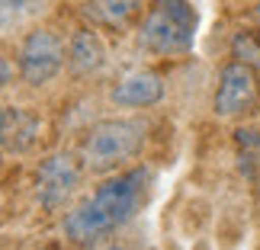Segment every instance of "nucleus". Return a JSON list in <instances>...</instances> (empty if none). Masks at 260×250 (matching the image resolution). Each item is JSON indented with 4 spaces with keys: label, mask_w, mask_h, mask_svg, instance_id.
I'll return each instance as SVG.
<instances>
[{
    "label": "nucleus",
    "mask_w": 260,
    "mask_h": 250,
    "mask_svg": "<svg viewBox=\"0 0 260 250\" xmlns=\"http://www.w3.org/2000/svg\"><path fill=\"white\" fill-rule=\"evenodd\" d=\"M87 23L106 26V29H125L142 13V0H87L81 7Z\"/></svg>",
    "instance_id": "9"
},
{
    "label": "nucleus",
    "mask_w": 260,
    "mask_h": 250,
    "mask_svg": "<svg viewBox=\"0 0 260 250\" xmlns=\"http://www.w3.org/2000/svg\"><path fill=\"white\" fill-rule=\"evenodd\" d=\"M81 186V167L71 154H52L36 170V199L45 208H61Z\"/></svg>",
    "instance_id": "6"
},
{
    "label": "nucleus",
    "mask_w": 260,
    "mask_h": 250,
    "mask_svg": "<svg viewBox=\"0 0 260 250\" xmlns=\"http://www.w3.org/2000/svg\"><path fill=\"white\" fill-rule=\"evenodd\" d=\"M254 193H257V212H260V176H257V189H254Z\"/></svg>",
    "instance_id": "13"
},
{
    "label": "nucleus",
    "mask_w": 260,
    "mask_h": 250,
    "mask_svg": "<svg viewBox=\"0 0 260 250\" xmlns=\"http://www.w3.org/2000/svg\"><path fill=\"white\" fill-rule=\"evenodd\" d=\"M109 99H113L116 106H125V109L157 106L164 99V77L157 71H132L113 87Z\"/></svg>",
    "instance_id": "7"
},
{
    "label": "nucleus",
    "mask_w": 260,
    "mask_h": 250,
    "mask_svg": "<svg viewBox=\"0 0 260 250\" xmlns=\"http://www.w3.org/2000/svg\"><path fill=\"white\" fill-rule=\"evenodd\" d=\"M64 61H68V45L52 29H32V32L19 42L16 67H19L23 84H29V87H42V84L52 81V77H58Z\"/></svg>",
    "instance_id": "5"
},
{
    "label": "nucleus",
    "mask_w": 260,
    "mask_h": 250,
    "mask_svg": "<svg viewBox=\"0 0 260 250\" xmlns=\"http://www.w3.org/2000/svg\"><path fill=\"white\" fill-rule=\"evenodd\" d=\"M232 58L251 64L254 71H260V32L254 29H238L232 35Z\"/></svg>",
    "instance_id": "10"
},
{
    "label": "nucleus",
    "mask_w": 260,
    "mask_h": 250,
    "mask_svg": "<svg viewBox=\"0 0 260 250\" xmlns=\"http://www.w3.org/2000/svg\"><path fill=\"white\" fill-rule=\"evenodd\" d=\"M39 7H42V0H0V23L13 26L19 19H29Z\"/></svg>",
    "instance_id": "11"
},
{
    "label": "nucleus",
    "mask_w": 260,
    "mask_h": 250,
    "mask_svg": "<svg viewBox=\"0 0 260 250\" xmlns=\"http://www.w3.org/2000/svg\"><path fill=\"white\" fill-rule=\"evenodd\" d=\"M148 193V170H122L116 176H106L84 202H77L64 215V237L77 247H96L109 234H116L138 215Z\"/></svg>",
    "instance_id": "1"
},
{
    "label": "nucleus",
    "mask_w": 260,
    "mask_h": 250,
    "mask_svg": "<svg viewBox=\"0 0 260 250\" xmlns=\"http://www.w3.org/2000/svg\"><path fill=\"white\" fill-rule=\"evenodd\" d=\"M251 16H254V26H257V32H260V0L254 4V13H251Z\"/></svg>",
    "instance_id": "12"
},
{
    "label": "nucleus",
    "mask_w": 260,
    "mask_h": 250,
    "mask_svg": "<svg viewBox=\"0 0 260 250\" xmlns=\"http://www.w3.org/2000/svg\"><path fill=\"white\" fill-rule=\"evenodd\" d=\"M68 64H71L74 74H96L100 67L106 64V48H103V39H100L93 29H74L71 39H68Z\"/></svg>",
    "instance_id": "8"
},
{
    "label": "nucleus",
    "mask_w": 260,
    "mask_h": 250,
    "mask_svg": "<svg viewBox=\"0 0 260 250\" xmlns=\"http://www.w3.org/2000/svg\"><path fill=\"white\" fill-rule=\"evenodd\" d=\"M196 13L189 0H154L138 29V45L151 55L177 58L193 48Z\"/></svg>",
    "instance_id": "2"
},
{
    "label": "nucleus",
    "mask_w": 260,
    "mask_h": 250,
    "mask_svg": "<svg viewBox=\"0 0 260 250\" xmlns=\"http://www.w3.org/2000/svg\"><path fill=\"white\" fill-rule=\"evenodd\" d=\"M145 122L138 119H103L84 138V167L90 173H116L125 161L142 151Z\"/></svg>",
    "instance_id": "3"
},
{
    "label": "nucleus",
    "mask_w": 260,
    "mask_h": 250,
    "mask_svg": "<svg viewBox=\"0 0 260 250\" xmlns=\"http://www.w3.org/2000/svg\"><path fill=\"white\" fill-rule=\"evenodd\" d=\"M260 109V71H254L251 64L228 58L218 67L215 77V93H212V113L218 119H247Z\"/></svg>",
    "instance_id": "4"
},
{
    "label": "nucleus",
    "mask_w": 260,
    "mask_h": 250,
    "mask_svg": "<svg viewBox=\"0 0 260 250\" xmlns=\"http://www.w3.org/2000/svg\"><path fill=\"white\" fill-rule=\"evenodd\" d=\"M106 250H125V247H119V244H109V247H106Z\"/></svg>",
    "instance_id": "14"
}]
</instances>
